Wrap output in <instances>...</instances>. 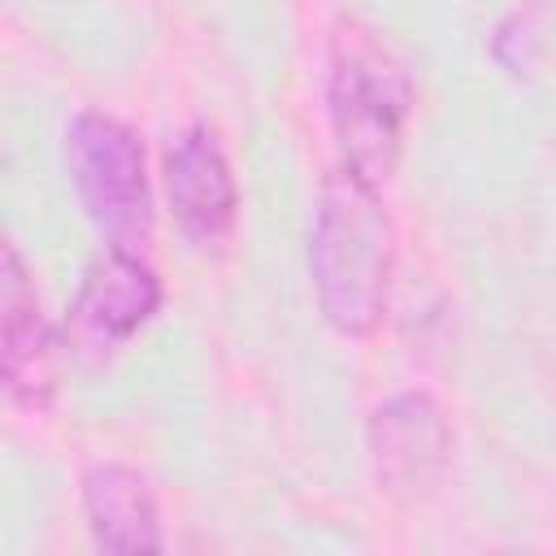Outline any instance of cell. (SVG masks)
I'll use <instances>...</instances> for the list:
<instances>
[{"mask_svg": "<svg viewBox=\"0 0 556 556\" xmlns=\"http://www.w3.org/2000/svg\"><path fill=\"white\" fill-rule=\"evenodd\" d=\"M308 274L317 308L339 334L361 339L378 330L395 274V222L374 182L352 169H334L317 191Z\"/></svg>", "mask_w": 556, "mask_h": 556, "instance_id": "cell-1", "label": "cell"}, {"mask_svg": "<svg viewBox=\"0 0 556 556\" xmlns=\"http://www.w3.org/2000/svg\"><path fill=\"white\" fill-rule=\"evenodd\" d=\"M326 100L343 169L374 187L387 182L404 148L413 78L404 61L387 48V39H378V30H369L365 22H343L334 30Z\"/></svg>", "mask_w": 556, "mask_h": 556, "instance_id": "cell-2", "label": "cell"}, {"mask_svg": "<svg viewBox=\"0 0 556 556\" xmlns=\"http://www.w3.org/2000/svg\"><path fill=\"white\" fill-rule=\"evenodd\" d=\"M65 165L91 226L109 248L139 252L152 239V191L139 135L109 113H78L65 130Z\"/></svg>", "mask_w": 556, "mask_h": 556, "instance_id": "cell-3", "label": "cell"}, {"mask_svg": "<svg viewBox=\"0 0 556 556\" xmlns=\"http://www.w3.org/2000/svg\"><path fill=\"white\" fill-rule=\"evenodd\" d=\"M365 443L378 486L391 500H421L452 456V426L434 395L400 391L374 408Z\"/></svg>", "mask_w": 556, "mask_h": 556, "instance_id": "cell-4", "label": "cell"}, {"mask_svg": "<svg viewBox=\"0 0 556 556\" xmlns=\"http://www.w3.org/2000/svg\"><path fill=\"white\" fill-rule=\"evenodd\" d=\"M156 304H161V278L152 274V265L139 261V252L109 248L100 261L87 265L83 287L70 304L65 334L78 356L96 361L122 348L156 313Z\"/></svg>", "mask_w": 556, "mask_h": 556, "instance_id": "cell-5", "label": "cell"}, {"mask_svg": "<svg viewBox=\"0 0 556 556\" xmlns=\"http://www.w3.org/2000/svg\"><path fill=\"white\" fill-rule=\"evenodd\" d=\"M0 326H4L0 330L4 395L26 413H43L56 395L61 343L52 321L43 317L39 291L13 243H4V269H0Z\"/></svg>", "mask_w": 556, "mask_h": 556, "instance_id": "cell-6", "label": "cell"}, {"mask_svg": "<svg viewBox=\"0 0 556 556\" xmlns=\"http://www.w3.org/2000/svg\"><path fill=\"white\" fill-rule=\"evenodd\" d=\"M165 191L182 235L200 248L217 243L239 208L235 174L208 126H187L165 152Z\"/></svg>", "mask_w": 556, "mask_h": 556, "instance_id": "cell-7", "label": "cell"}, {"mask_svg": "<svg viewBox=\"0 0 556 556\" xmlns=\"http://www.w3.org/2000/svg\"><path fill=\"white\" fill-rule=\"evenodd\" d=\"M83 513L96 547L104 552H156L161 517L152 486L139 469L100 460L83 473Z\"/></svg>", "mask_w": 556, "mask_h": 556, "instance_id": "cell-8", "label": "cell"}]
</instances>
